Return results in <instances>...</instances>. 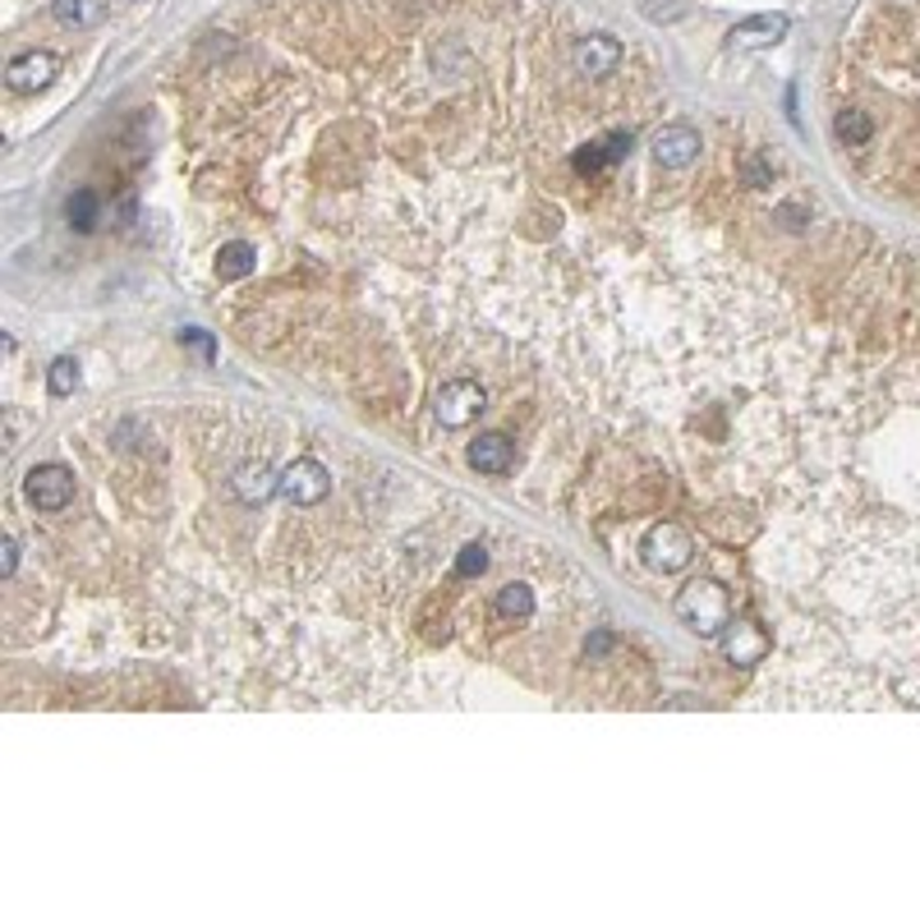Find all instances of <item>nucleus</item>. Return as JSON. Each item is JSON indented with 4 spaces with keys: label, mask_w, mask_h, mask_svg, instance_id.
<instances>
[{
    "label": "nucleus",
    "mask_w": 920,
    "mask_h": 920,
    "mask_svg": "<svg viewBox=\"0 0 920 920\" xmlns=\"http://www.w3.org/2000/svg\"><path fill=\"white\" fill-rule=\"evenodd\" d=\"M327 493H331V475H327L323 461L300 456V461H290L281 469V497L290 506H318Z\"/></svg>",
    "instance_id": "obj_5"
},
{
    "label": "nucleus",
    "mask_w": 920,
    "mask_h": 920,
    "mask_svg": "<svg viewBox=\"0 0 920 920\" xmlns=\"http://www.w3.org/2000/svg\"><path fill=\"white\" fill-rule=\"evenodd\" d=\"M718 644H722V658L736 663V668H755V663H765L773 650V640L759 621H728Z\"/></svg>",
    "instance_id": "obj_6"
},
{
    "label": "nucleus",
    "mask_w": 920,
    "mask_h": 920,
    "mask_svg": "<svg viewBox=\"0 0 920 920\" xmlns=\"http://www.w3.org/2000/svg\"><path fill=\"white\" fill-rule=\"evenodd\" d=\"M833 129H837V139L852 143V148L870 143V134H874V125H870V115H866V111H837Z\"/></svg>",
    "instance_id": "obj_17"
},
{
    "label": "nucleus",
    "mask_w": 920,
    "mask_h": 920,
    "mask_svg": "<svg viewBox=\"0 0 920 920\" xmlns=\"http://www.w3.org/2000/svg\"><path fill=\"white\" fill-rule=\"evenodd\" d=\"M469 465H475L479 475H512L516 442L506 433H479L475 442H469Z\"/></svg>",
    "instance_id": "obj_12"
},
{
    "label": "nucleus",
    "mask_w": 920,
    "mask_h": 920,
    "mask_svg": "<svg viewBox=\"0 0 920 920\" xmlns=\"http://www.w3.org/2000/svg\"><path fill=\"white\" fill-rule=\"evenodd\" d=\"M55 74H61V61H55L51 51H24L5 65V84H10V92L33 97V92H47L55 84Z\"/></svg>",
    "instance_id": "obj_7"
},
{
    "label": "nucleus",
    "mask_w": 920,
    "mask_h": 920,
    "mask_svg": "<svg viewBox=\"0 0 920 920\" xmlns=\"http://www.w3.org/2000/svg\"><path fill=\"white\" fill-rule=\"evenodd\" d=\"M253 267H259V249H253V244H244V240L222 244V253H217V277L222 281H240V277H249Z\"/></svg>",
    "instance_id": "obj_14"
},
{
    "label": "nucleus",
    "mask_w": 920,
    "mask_h": 920,
    "mask_svg": "<svg viewBox=\"0 0 920 920\" xmlns=\"http://www.w3.org/2000/svg\"><path fill=\"white\" fill-rule=\"evenodd\" d=\"M769 175H773V162H769V156H755V162H746V180H751V185H765Z\"/></svg>",
    "instance_id": "obj_22"
},
{
    "label": "nucleus",
    "mask_w": 920,
    "mask_h": 920,
    "mask_svg": "<svg viewBox=\"0 0 920 920\" xmlns=\"http://www.w3.org/2000/svg\"><path fill=\"white\" fill-rule=\"evenodd\" d=\"M14 571H18V539L5 534V539H0V576L10 580Z\"/></svg>",
    "instance_id": "obj_21"
},
{
    "label": "nucleus",
    "mask_w": 920,
    "mask_h": 920,
    "mask_svg": "<svg viewBox=\"0 0 920 920\" xmlns=\"http://www.w3.org/2000/svg\"><path fill=\"white\" fill-rule=\"evenodd\" d=\"M78 382H84V374H78V360H70V355L51 360V368H47V391H51V396H74Z\"/></svg>",
    "instance_id": "obj_16"
},
{
    "label": "nucleus",
    "mask_w": 920,
    "mask_h": 920,
    "mask_svg": "<svg viewBox=\"0 0 920 920\" xmlns=\"http://www.w3.org/2000/svg\"><path fill=\"white\" fill-rule=\"evenodd\" d=\"M654 156H658L663 171H686V166H695V156H700V129H691V125H663L654 134Z\"/></svg>",
    "instance_id": "obj_11"
},
{
    "label": "nucleus",
    "mask_w": 920,
    "mask_h": 920,
    "mask_svg": "<svg viewBox=\"0 0 920 920\" xmlns=\"http://www.w3.org/2000/svg\"><path fill=\"white\" fill-rule=\"evenodd\" d=\"M621 55L626 51H621V42L613 33H590V37H580V42L571 47V65L584 78H608V74H617Z\"/></svg>",
    "instance_id": "obj_8"
},
{
    "label": "nucleus",
    "mask_w": 920,
    "mask_h": 920,
    "mask_svg": "<svg viewBox=\"0 0 920 920\" xmlns=\"http://www.w3.org/2000/svg\"><path fill=\"white\" fill-rule=\"evenodd\" d=\"M677 621L686 626L691 635H700V640H718L722 626L732 621V598H728V590H722L718 580H709V576L681 584V594H677Z\"/></svg>",
    "instance_id": "obj_1"
},
{
    "label": "nucleus",
    "mask_w": 920,
    "mask_h": 920,
    "mask_svg": "<svg viewBox=\"0 0 920 920\" xmlns=\"http://www.w3.org/2000/svg\"><path fill=\"white\" fill-rule=\"evenodd\" d=\"M51 14L61 28L84 33V28H97L106 18V0H51Z\"/></svg>",
    "instance_id": "obj_13"
},
{
    "label": "nucleus",
    "mask_w": 920,
    "mask_h": 920,
    "mask_svg": "<svg viewBox=\"0 0 920 920\" xmlns=\"http://www.w3.org/2000/svg\"><path fill=\"white\" fill-rule=\"evenodd\" d=\"M230 493L240 497L244 506H263V502H272V497L281 493V475L267 461H244L230 475Z\"/></svg>",
    "instance_id": "obj_10"
},
{
    "label": "nucleus",
    "mask_w": 920,
    "mask_h": 920,
    "mask_svg": "<svg viewBox=\"0 0 920 920\" xmlns=\"http://www.w3.org/2000/svg\"><path fill=\"white\" fill-rule=\"evenodd\" d=\"M488 571V547L483 543H465L456 553V576L461 580H479Z\"/></svg>",
    "instance_id": "obj_19"
},
{
    "label": "nucleus",
    "mask_w": 920,
    "mask_h": 920,
    "mask_svg": "<svg viewBox=\"0 0 920 920\" xmlns=\"http://www.w3.org/2000/svg\"><path fill=\"white\" fill-rule=\"evenodd\" d=\"M792 28V18L787 14H751V18H741V24H732L728 33V47L732 51H765V47H778L782 37H787Z\"/></svg>",
    "instance_id": "obj_9"
},
{
    "label": "nucleus",
    "mask_w": 920,
    "mask_h": 920,
    "mask_svg": "<svg viewBox=\"0 0 920 920\" xmlns=\"http://www.w3.org/2000/svg\"><path fill=\"white\" fill-rule=\"evenodd\" d=\"M180 341H185V345H193V350H199V355H207V360H212V337H203L199 327H189Z\"/></svg>",
    "instance_id": "obj_23"
},
{
    "label": "nucleus",
    "mask_w": 920,
    "mask_h": 920,
    "mask_svg": "<svg viewBox=\"0 0 920 920\" xmlns=\"http://www.w3.org/2000/svg\"><path fill=\"white\" fill-rule=\"evenodd\" d=\"M497 613L506 621H530L534 617V590H530V584H502V590H497Z\"/></svg>",
    "instance_id": "obj_15"
},
{
    "label": "nucleus",
    "mask_w": 920,
    "mask_h": 920,
    "mask_svg": "<svg viewBox=\"0 0 920 920\" xmlns=\"http://www.w3.org/2000/svg\"><path fill=\"white\" fill-rule=\"evenodd\" d=\"M640 553H644V566H650V571H658V576H672V571H681V566H691V557H695V543H691V534L681 530L677 520H658L654 530L644 534Z\"/></svg>",
    "instance_id": "obj_2"
},
{
    "label": "nucleus",
    "mask_w": 920,
    "mask_h": 920,
    "mask_svg": "<svg viewBox=\"0 0 920 920\" xmlns=\"http://www.w3.org/2000/svg\"><path fill=\"white\" fill-rule=\"evenodd\" d=\"M483 405H488V391H483L475 378H452V382L438 387V396H433V419H438L442 428H469V424L483 415Z\"/></svg>",
    "instance_id": "obj_3"
},
{
    "label": "nucleus",
    "mask_w": 920,
    "mask_h": 920,
    "mask_svg": "<svg viewBox=\"0 0 920 920\" xmlns=\"http://www.w3.org/2000/svg\"><path fill=\"white\" fill-rule=\"evenodd\" d=\"M65 217L74 230H92L97 226V193L92 189H74L70 203H65Z\"/></svg>",
    "instance_id": "obj_18"
},
{
    "label": "nucleus",
    "mask_w": 920,
    "mask_h": 920,
    "mask_svg": "<svg viewBox=\"0 0 920 920\" xmlns=\"http://www.w3.org/2000/svg\"><path fill=\"white\" fill-rule=\"evenodd\" d=\"M681 5H644V18H654V24H663V18H677Z\"/></svg>",
    "instance_id": "obj_24"
},
{
    "label": "nucleus",
    "mask_w": 920,
    "mask_h": 920,
    "mask_svg": "<svg viewBox=\"0 0 920 920\" xmlns=\"http://www.w3.org/2000/svg\"><path fill=\"white\" fill-rule=\"evenodd\" d=\"M608 166V148H603V139L598 143H584L580 152H576V171L580 175H594V171H603Z\"/></svg>",
    "instance_id": "obj_20"
},
{
    "label": "nucleus",
    "mask_w": 920,
    "mask_h": 920,
    "mask_svg": "<svg viewBox=\"0 0 920 920\" xmlns=\"http://www.w3.org/2000/svg\"><path fill=\"white\" fill-rule=\"evenodd\" d=\"M24 497L37 506V512H65V506L74 502V475L55 461L33 465L28 479H24Z\"/></svg>",
    "instance_id": "obj_4"
}]
</instances>
